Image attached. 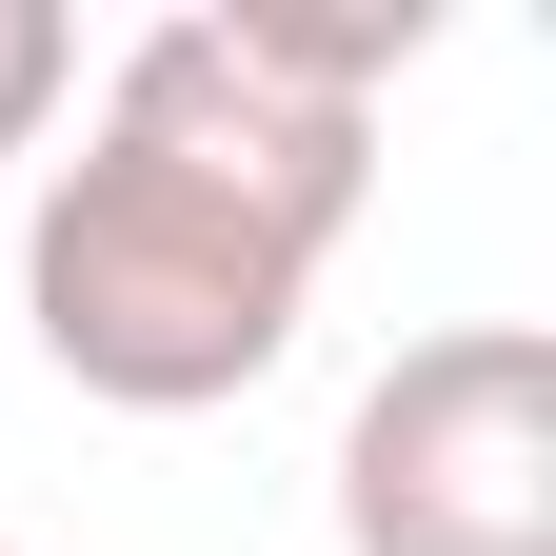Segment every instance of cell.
<instances>
[{
    "instance_id": "obj_1",
    "label": "cell",
    "mask_w": 556,
    "mask_h": 556,
    "mask_svg": "<svg viewBox=\"0 0 556 556\" xmlns=\"http://www.w3.org/2000/svg\"><path fill=\"white\" fill-rule=\"evenodd\" d=\"M438 60V0H179L100 60L80 160L21 199V338L100 417H219L299 358L378 199V80Z\"/></svg>"
},
{
    "instance_id": "obj_2",
    "label": "cell",
    "mask_w": 556,
    "mask_h": 556,
    "mask_svg": "<svg viewBox=\"0 0 556 556\" xmlns=\"http://www.w3.org/2000/svg\"><path fill=\"white\" fill-rule=\"evenodd\" d=\"M338 556H556V338L438 318L338 417Z\"/></svg>"
},
{
    "instance_id": "obj_3",
    "label": "cell",
    "mask_w": 556,
    "mask_h": 556,
    "mask_svg": "<svg viewBox=\"0 0 556 556\" xmlns=\"http://www.w3.org/2000/svg\"><path fill=\"white\" fill-rule=\"evenodd\" d=\"M60 100H80V21L60 0H0V160H40Z\"/></svg>"
},
{
    "instance_id": "obj_4",
    "label": "cell",
    "mask_w": 556,
    "mask_h": 556,
    "mask_svg": "<svg viewBox=\"0 0 556 556\" xmlns=\"http://www.w3.org/2000/svg\"><path fill=\"white\" fill-rule=\"evenodd\" d=\"M0 556H21V536H0Z\"/></svg>"
}]
</instances>
